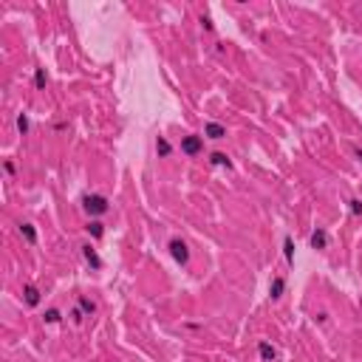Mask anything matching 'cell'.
Wrapping results in <instances>:
<instances>
[{"label":"cell","mask_w":362,"mask_h":362,"mask_svg":"<svg viewBox=\"0 0 362 362\" xmlns=\"http://www.w3.org/2000/svg\"><path fill=\"white\" fill-rule=\"evenodd\" d=\"M79 207H82V212L88 215V218H102V215L111 210V201H108V195L88 192V195H82V198H79Z\"/></svg>","instance_id":"6da1fadb"},{"label":"cell","mask_w":362,"mask_h":362,"mask_svg":"<svg viewBox=\"0 0 362 362\" xmlns=\"http://www.w3.org/2000/svg\"><path fill=\"white\" fill-rule=\"evenodd\" d=\"M170 249V258L176 260L179 266H190V246H187V241H181V238H173L167 243Z\"/></svg>","instance_id":"7a4b0ae2"},{"label":"cell","mask_w":362,"mask_h":362,"mask_svg":"<svg viewBox=\"0 0 362 362\" xmlns=\"http://www.w3.org/2000/svg\"><path fill=\"white\" fill-rule=\"evenodd\" d=\"M181 153H184V156H190V158L201 156V153H204V136H198V133L181 136Z\"/></svg>","instance_id":"3957f363"},{"label":"cell","mask_w":362,"mask_h":362,"mask_svg":"<svg viewBox=\"0 0 362 362\" xmlns=\"http://www.w3.org/2000/svg\"><path fill=\"white\" fill-rule=\"evenodd\" d=\"M23 303L29 305V308H37V305L43 303V292H40L34 283H26V286H23Z\"/></svg>","instance_id":"277c9868"},{"label":"cell","mask_w":362,"mask_h":362,"mask_svg":"<svg viewBox=\"0 0 362 362\" xmlns=\"http://www.w3.org/2000/svg\"><path fill=\"white\" fill-rule=\"evenodd\" d=\"M79 252H82V258H85V263H88V266H90L93 272H99L102 266H105V263H102V258L96 255V249L90 246V243H82V246H79Z\"/></svg>","instance_id":"5b68a950"},{"label":"cell","mask_w":362,"mask_h":362,"mask_svg":"<svg viewBox=\"0 0 362 362\" xmlns=\"http://www.w3.org/2000/svg\"><path fill=\"white\" fill-rule=\"evenodd\" d=\"M204 139H210V142H221L226 139V127L218 122H207L204 124Z\"/></svg>","instance_id":"8992f818"},{"label":"cell","mask_w":362,"mask_h":362,"mask_svg":"<svg viewBox=\"0 0 362 362\" xmlns=\"http://www.w3.org/2000/svg\"><path fill=\"white\" fill-rule=\"evenodd\" d=\"M283 294H286V277L277 274V277H272V283H269V300L272 303H277Z\"/></svg>","instance_id":"52a82bcc"},{"label":"cell","mask_w":362,"mask_h":362,"mask_svg":"<svg viewBox=\"0 0 362 362\" xmlns=\"http://www.w3.org/2000/svg\"><path fill=\"white\" fill-rule=\"evenodd\" d=\"M258 357L263 362H274L277 360V345H272L269 339H260L258 342Z\"/></svg>","instance_id":"ba28073f"},{"label":"cell","mask_w":362,"mask_h":362,"mask_svg":"<svg viewBox=\"0 0 362 362\" xmlns=\"http://www.w3.org/2000/svg\"><path fill=\"white\" fill-rule=\"evenodd\" d=\"M17 229H20L23 241H26L29 246H37V226L29 224V221H20V224H17Z\"/></svg>","instance_id":"9c48e42d"},{"label":"cell","mask_w":362,"mask_h":362,"mask_svg":"<svg viewBox=\"0 0 362 362\" xmlns=\"http://www.w3.org/2000/svg\"><path fill=\"white\" fill-rule=\"evenodd\" d=\"M308 246L311 249H326L328 246V232L323 229V226H317L314 232L308 235Z\"/></svg>","instance_id":"30bf717a"},{"label":"cell","mask_w":362,"mask_h":362,"mask_svg":"<svg viewBox=\"0 0 362 362\" xmlns=\"http://www.w3.org/2000/svg\"><path fill=\"white\" fill-rule=\"evenodd\" d=\"M85 232H88L93 241H102V238H105V224H102L99 218H88V224H85Z\"/></svg>","instance_id":"8fae6325"},{"label":"cell","mask_w":362,"mask_h":362,"mask_svg":"<svg viewBox=\"0 0 362 362\" xmlns=\"http://www.w3.org/2000/svg\"><path fill=\"white\" fill-rule=\"evenodd\" d=\"M77 305L82 308V314H85V317H93L96 311H99V305H96V300H90L88 294H79V297H77Z\"/></svg>","instance_id":"7c38bea8"},{"label":"cell","mask_w":362,"mask_h":362,"mask_svg":"<svg viewBox=\"0 0 362 362\" xmlns=\"http://www.w3.org/2000/svg\"><path fill=\"white\" fill-rule=\"evenodd\" d=\"M210 164H212V167L232 170V158L226 156V153H221V150H212V153H210Z\"/></svg>","instance_id":"4fadbf2b"},{"label":"cell","mask_w":362,"mask_h":362,"mask_svg":"<svg viewBox=\"0 0 362 362\" xmlns=\"http://www.w3.org/2000/svg\"><path fill=\"white\" fill-rule=\"evenodd\" d=\"M156 153H158V158H170V156H173V145H170L167 136H156Z\"/></svg>","instance_id":"5bb4252c"},{"label":"cell","mask_w":362,"mask_h":362,"mask_svg":"<svg viewBox=\"0 0 362 362\" xmlns=\"http://www.w3.org/2000/svg\"><path fill=\"white\" fill-rule=\"evenodd\" d=\"M14 124H17V130H20V136H29V130H31V119H29V113H17V119H14Z\"/></svg>","instance_id":"9a60e30c"},{"label":"cell","mask_w":362,"mask_h":362,"mask_svg":"<svg viewBox=\"0 0 362 362\" xmlns=\"http://www.w3.org/2000/svg\"><path fill=\"white\" fill-rule=\"evenodd\" d=\"M45 85H48V74H45V68H34V88L45 90Z\"/></svg>","instance_id":"2e32d148"},{"label":"cell","mask_w":362,"mask_h":362,"mask_svg":"<svg viewBox=\"0 0 362 362\" xmlns=\"http://www.w3.org/2000/svg\"><path fill=\"white\" fill-rule=\"evenodd\" d=\"M283 258H286V263H289V266L294 263V241L289 235L283 238Z\"/></svg>","instance_id":"e0dca14e"},{"label":"cell","mask_w":362,"mask_h":362,"mask_svg":"<svg viewBox=\"0 0 362 362\" xmlns=\"http://www.w3.org/2000/svg\"><path fill=\"white\" fill-rule=\"evenodd\" d=\"M60 320H62V311H60V308H45V314H43L45 326H57Z\"/></svg>","instance_id":"ac0fdd59"},{"label":"cell","mask_w":362,"mask_h":362,"mask_svg":"<svg viewBox=\"0 0 362 362\" xmlns=\"http://www.w3.org/2000/svg\"><path fill=\"white\" fill-rule=\"evenodd\" d=\"M68 317H71V323H74V326H82V323H85V314H82V308H79V305H74V308L68 311Z\"/></svg>","instance_id":"d6986e66"},{"label":"cell","mask_w":362,"mask_h":362,"mask_svg":"<svg viewBox=\"0 0 362 362\" xmlns=\"http://www.w3.org/2000/svg\"><path fill=\"white\" fill-rule=\"evenodd\" d=\"M348 212L354 218H360L362 215V198H348Z\"/></svg>","instance_id":"ffe728a7"},{"label":"cell","mask_w":362,"mask_h":362,"mask_svg":"<svg viewBox=\"0 0 362 362\" xmlns=\"http://www.w3.org/2000/svg\"><path fill=\"white\" fill-rule=\"evenodd\" d=\"M201 29H204V31H210V34H212V31H215V23L210 20V17H204V14H201Z\"/></svg>","instance_id":"44dd1931"},{"label":"cell","mask_w":362,"mask_h":362,"mask_svg":"<svg viewBox=\"0 0 362 362\" xmlns=\"http://www.w3.org/2000/svg\"><path fill=\"white\" fill-rule=\"evenodd\" d=\"M3 170H6L9 176H14V173H17V164H14L11 158H6V161H3Z\"/></svg>","instance_id":"7402d4cb"},{"label":"cell","mask_w":362,"mask_h":362,"mask_svg":"<svg viewBox=\"0 0 362 362\" xmlns=\"http://www.w3.org/2000/svg\"><path fill=\"white\" fill-rule=\"evenodd\" d=\"M314 320L320 323V326H326V323H328V311H317V314H314Z\"/></svg>","instance_id":"603a6c76"},{"label":"cell","mask_w":362,"mask_h":362,"mask_svg":"<svg viewBox=\"0 0 362 362\" xmlns=\"http://www.w3.org/2000/svg\"><path fill=\"white\" fill-rule=\"evenodd\" d=\"M54 130H57V133H62V130H68V124H65V122H57Z\"/></svg>","instance_id":"cb8c5ba5"},{"label":"cell","mask_w":362,"mask_h":362,"mask_svg":"<svg viewBox=\"0 0 362 362\" xmlns=\"http://www.w3.org/2000/svg\"><path fill=\"white\" fill-rule=\"evenodd\" d=\"M354 158H357V161H362V147H354Z\"/></svg>","instance_id":"d4e9b609"}]
</instances>
